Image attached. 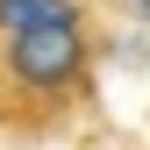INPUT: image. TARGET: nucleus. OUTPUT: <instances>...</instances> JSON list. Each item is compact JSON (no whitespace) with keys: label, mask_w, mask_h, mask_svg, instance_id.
<instances>
[{"label":"nucleus","mask_w":150,"mask_h":150,"mask_svg":"<svg viewBox=\"0 0 150 150\" xmlns=\"http://www.w3.org/2000/svg\"><path fill=\"white\" fill-rule=\"evenodd\" d=\"M7 71L36 100H64L86 79V22H36L7 36Z\"/></svg>","instance_id":"obj_1"},{"label":"nucleus","mask_w":150,"mask_h":150,"mask_svg":"<svg viewBox=\"0 0 150 150\" xmlns=\"http://www.w3.org/2000/svg\"><path fill=\"white\" fill-rule=\"evenodd\" d=\"M36 22H86L79 0H0V36L36 29Z\"/></svg>","instance_id":"obj_2"},{"label":"nucleus","mask_w":150,"mask_h":150,"mask_svg":"<svg viewBox=\"0 0 150 150\" xmlns=\"http://www.w3.org/2000/svg\"><path fill=\"white\" fill-rule=\"evenodd\" d=\"M115 7L129 14V22H150V0H115Z\"/></svg>","instance_id":"obj_3"}]
</instances>
